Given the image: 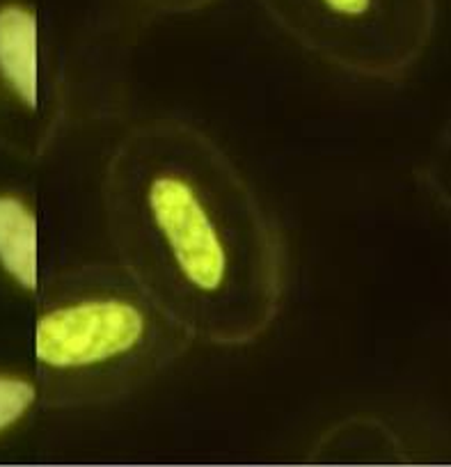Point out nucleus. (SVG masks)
I'll list each match as a JSON object with an SVG mask.
<instances>
[{"mask_svg":"<svg viewBox=\"0 0 451 467\" xmlns=\"http://www.w3.org/2000/svg\"><path fill=\"white\" fill-rule=\"evenodd\" d=\"M99 206L117 264L195 344L246 348L287 296L278 220L236 161L173 115L131 124L108 151Z\"/></svg>","mask_w":451,"mask_h":467,"instance_id":"obj_1","label":"nucleus"},{"mask_svg":"<svg viewBox=\"0 0 451 467\" xmlns=\"http://www.w3.org/2000/svg\"><path fill=\"white\" fill-rule=\"evenodd\" d=\"M28 341L44 420L124 401L195 344L115 259L44 273Z\"/></svg>","mask_w":451,"mask_h":467,"instance_id":"obj_2","label":"nucleus"},{"mask_svg":"<svg viewBox=\"0 0 451 467\" xmlns=\"http://www.w3.org/2000/svg\"><path fill=\"white\" fill-rule=\"evenodd\" d=\"M101 108L97 76L60 42L47 0H0V151L42 165Z\"/></svg>","mask_w":451,"mask_h":467,"instance_id":"obj_3","label":"nucleus"},{"mask_svg":"<svg viewBox=\"0 0 451 467\" xmlns=\"http://www.w3.org/2000/svg\"><path fill=\"white\" fill-rule=\"evenodd\" d=\"M323 65L364 83L408 78L431 48L437 0H252Z\"/></svg>","mask_w":451,"mask_h":467,"instance_id":"obj_4","label":"nucleus"},{"mask_svg":"<svg viewBox=\"0 0 451 467\" xmlns=\"http://www.w3.org/2000/svg\"><path fill=\"white\" fill-rule=\"evenodd\" d=\"M42 165L0 151V303L33 317L44 282Z\"/></svg>","mask_w":451,"mask_h":467,"instance_id":"obj_5","label":"nucleus"},{"mask_svg":"<svg viewBox=\"0 0 451 467\" xmlns=\"http://www.w3.org/2000/svg\"><path fill=\"white\" fill-rule=\"evenodd\" d=\"M42 421V389L35 376L30 341L21 356L0 350V451L33 435Z\"/></svg>","mask_w":451,"mask_h":467,"instance_id":"obj_6","label":"nucleus"},{"mask_svg":"<svg viewBox=\"0 0 451 467\" xmlns=\"http://www.w3.org/2000/svg\"><path fill=\"white\" fill-rule=\"evenodd\" d=\"M414 179L424 197L451 220V119L417 163Z\"/></svg>","mask_w":451,"mask_h":467,"instance_id":"obj_7","label":"nucleus"},{"mask_svg":"<svg viewBox=\"0 0 451 467\" xmlns=\"http://www.w3.org/2000/svg\"><path fill=\"white\" fill-rule=\"evenodd\" d=\"M147 10L163 16H191L214 5L215 0H140Z\"/></svg>","mask_w":451,"mask_h":467,"instance_id":"obj_8","label":"nucleus"}]
</instances>
